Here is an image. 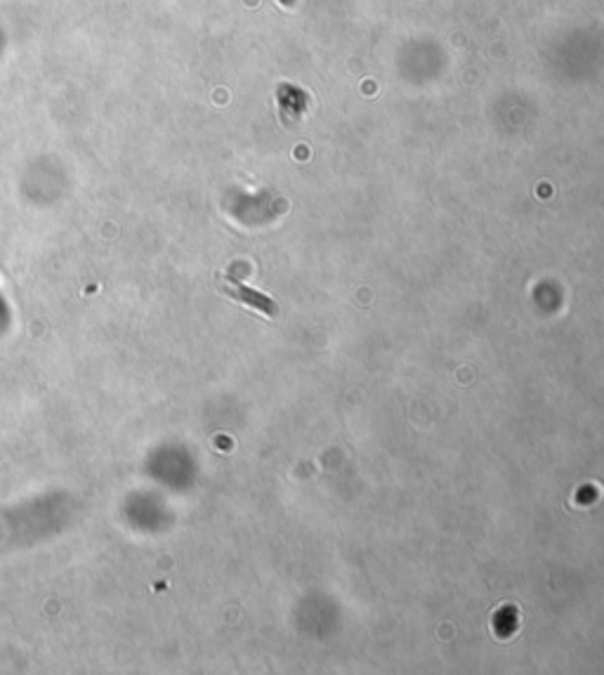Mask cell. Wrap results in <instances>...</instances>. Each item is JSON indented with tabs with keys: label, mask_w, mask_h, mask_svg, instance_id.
<instances>
[{
	"label": "cell",
	"mask_w": 604,
	"mask_h": 675,
	"mask_svg": "<svg viewBox=\"0 0 604 675\" xmlns=\"http://www.w3.org/2000/svg\"><path fill=\"white\" fill-rule=\"evenodd\" d=\"M219 288L225 290L229 298H234L236 303H243L245 307L257 309V312H262V314H267V316L277 314V303H274L269 295H264V293H260V290L245 286V283H241L238 279L219 277Z\"/></svg>",
	"instance_id": "obj_1"
}]
</instances>
